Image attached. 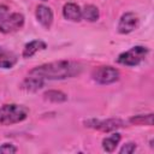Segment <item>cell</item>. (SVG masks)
<instances>
[{"instance_id":"1","label":"cell","mask_w":154,"mask_h":154,"mask_svg":"<svg viewBox=\"0 0 154 154\" xmlns=\"http://www.w3.org/2000/svg\"><path fill=\"white\" fill-rule=\"evenodd\" d=\"M82 71V65L76 61L59 60L48 64H43L34 67L29 75L35 76L41 79H65L79 75Z\"/></svg>"},{"instance_id":"2","label":"cell","mask_w":154,"mask_h":154,"mask_svg":"<svg viewBox=\"0 0 154 154\" xmlns=\"http://www.w3.org/2000/svg\"><path fill=\"white\" fill-rule=\"evenodd\" d=\"M29 114V108L22 105L8 103L0 107V124L12 125L23 122Z\"/></svg>"},{"instance_id":"3","label":"cell","mask_w":154,"mask_h":154,"mask_svg":"<svg viewBox=\"0 0 154 154\" xmlns=\"http://www.w3.org/2000/svg\"><path fill=\"white\" fill-rule=\"evenodd\" d=\"M148 54V48L143 46H135L126 52H123L118 57V63L126 66H136L138 65Z\"/></svg>"},{"instance_id":"4","label":"cell","mask_w":154,"mask_h":154,"mask_svg":"<svg viewBox=\"0 0 154 154\" xmlns=\"http://www.w3.org/2000/svg\"><path fill=\"white\" fill-rule=\"evenodd\" d=\"M93 78L100 84H111L118 81L119 71L112 66H100L93 71Z\"/></svg>"},{"instance_id":"5","label":"cell","mask_w":154,"mask_h":154,"mask_svg":"<svg viewBox=\"0 0 154 154\" xmlns=\"http://www.w3.org/2000/svg\"><path fill=\"white\" fill-rule=\"evenodd\" d=\"M24 24V16L22 13H11L6 14L0 20V31L4 34H10L19 30Z\"/></svg>"},{"instance_id":"6","label":"cell","mask_w":154,"mask_h":154,"mask_svg":"<svg viewBox=\"0 0 154 154\" xmlns=\"http://www.w3.org/2000/svg\"><path fill=\"white\" fill-rule=\"evenodd\" d=\"M87 126L103 131V132H109L114 131L119 128L123 126V122L120 119H106V120H99V119H90L85 122Z\"/></svg>"},{"instance_id":"7","label":"cell","mask_w":154,"mask_h":154,"mask_svg":"<svg viewBox=\"0 0 154 154\" xmlns=\"http://www.w3.org/2000/svg\"><path fill=\"white\" fill-rule=\"evenodd\" d=\"M138 24V18L135 13L132 12H126L124 13L118 23V31L120 34H129L131 32Z\"/></svg>"},{"instance_id":"8","label":"cell","mask_w":154,"mask_h":154,"mask_svg":"<svg viewBox=\"0 0 154 154\" xmlns=\"http://www.w3.org/2000/svg\"><path fill=\"white\" fill-rule=\"evenodd\" d=\"M36 18L41 23L42 26L48 29L53 22V12L49 7H47L45 5H40L36 8Z\"/></svg>"},{"instance_id":"9","label":"cell","mask_w":154,"mask_h":154,"mask_svg":"<svg viewBox=\"0 0 154 154\" xmlns=\"http://www.w3.org/2000/svg\"><path fill=\"white\" fill-rule=\"evenodd\" d=\"M63 14L66 19L72 22H79L82 18V10L73 2H67L63 7Z\"/></svg>"},{"instance_id":"10","label":"cell","mask_w":154,"mask_h":154,"mask_svg":"<svg viewBox=\"0 0 154 154\" xmlns=\"http://www.w3.org/2000/svg\"><path fill=\"white\" fill-rule=\"evenodd\" d=\"M17 63V55L2 47H0V67L1 69H11Z\"/></svg>"},{"instance_id":"11","label":"cell","mask_w":154,"mask_h":154,"mask_svg":"<svg viewBox=\"0 0 154 154\" xmlns=\"http://www.w3.org/2000/svg\"><path fill=\"white\" fill-rule=\"evenodd\" d=\"M46 47L47 46H46V43L43 41H41V40H34V41H31V42H29V43L25 45V47L23 49V57L24 58H30L35 53H37L38 51L45 49Z\"/></svg>"},{"instance_id":"12","label":"cell","mask_w":154,"mask_h":154,"mask_svg":"<svg viewBox=\"0 0 154 154\" xmlns=\"http://www.w3.org/2000/svg\"><path fill=\"white\" fill-rule=\"evenodd\" d=\"M43 83H45L43 79L29 75V76L23 81L22 88L25 89V90H29V91H36V90H38L40 88L43 87Z\"/></svg>"},{"instance_id":"13","label":"cell","mask_w":154,"mask_h":154,"mask_svg":"<svg viewBox=\"0 0 154 154\" xmlns=\"http://www.w3.org/2000/svg\"><path fill=\"white\" fill-rule=\"evenodd\" d=\"M119 141H120V135L119 134H113V135H111V136H108V137L102 140V148L106 152L112 153L116 149V147L118 146Z\"/></svg>"},{"instance_id":"14","label":"cell","mask_w":154,"mask_h":154,"mask_svg":"<svg viewBox=\"0 0 154 154\" xmlns=\"http://www.w3.org/2000/svg\"><path fill=\"white\" fill-rule=\"evenodd\" d=\"M99 16H100L99 10L94 5H85L84 8L82 10V17L85 20H88V22H95V20H97L99 19Z\"/></svg>"},{"instance_id":"15","label":"cell","mask_w":154,"mask_h":154,"mask_svg":"<svg viewBox=\"0 0 154 154\" xmlns=\"http://www.w3.org/2000/svg\"><path fill=\"white\" fill-rule=\"evenodd\" d=\"M45 97L52 102H64L67 100V96L59 90H48L45 93Z\"/></svg>"},{"instance_id":"16","label":"cell","mask_w":154,"mask_h":154,"mask_svg":"<svg viewBox=\"0 0 154 154\" xmlns=\"http://www.w3.org/2000/svg\"><path fill=\"white\" fill-rule=\"evenodd\" d=\"M130 123L136 124V125H153V114H146V116H135L130 118Z\"/></svg>"},{"instance_id":"17","label":"cell","mask_w":154,"mask_h":154,"mask_svg":"<svg viewBox=\"0 0 154 154\" xmlns=\"http://www.w3.org/2000/svg\"><path fill=\"white\" fill-rule=\"evenodd\" d=\"M135 149H136V144L132 143V142H129V143L124 144V146L120 148L119 153H120V154H131V153L135 152Z\"/></svg>"},{"instance_id":"18","label":"cell","mask_w":154,"mask_h":154,"mask_svg":"<svg viewBox=\"0 0 154 154\" xmlns=\"http://www.w3.org/2000/svg\"><path fill=\"white\" fill-rule=\"evenodd\" d=\"M17 152V148L11 144V143H4L2 146H0V153H5V154H13Z\"/></svg>"},{"instance_id":"19","label":"cell","mask_w":154,"mask_h":154,"mask_svg":"<svg viewBox=\"0 0 154 154\" xmlns=\"http://www.w3.org/2000/svg\"><path fill=\"white\" fill-rule=\"evenodd\" d=\"M8 13V10H7V7L6 6H4V5H1L0 6V20L6 16Z\"/></svg>"},{"instance_id":"20","label":"cell","mask_w":154,"mask_h":154,"mask_svg":"<svg viewBox=\"0 0 154 154\" xmlns=\"http://www.w3.org/2000/svg\"><path fill=\"white\" fill-rule=\"evenodd\" d=\"M42 1H47V0H42Z\"/></svg>"}]
</instances>
